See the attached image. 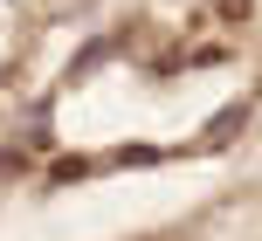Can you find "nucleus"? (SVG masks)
Segmentation results:
<instances>
[{"mask_svg": "<svg viewBox=\"0 0 262 241\" xmlns=\"http://www.w3.org/2000/svg\"><path fill=\"white\" fill-rule=\"evenodd\" d=\"M255 14V0H214V21H228V28H242Z\"/></svg>", "mask_w": 262, "mask_h": 241, "instance_id": "obj_1", "label": "nucleus"}]
</instances>
